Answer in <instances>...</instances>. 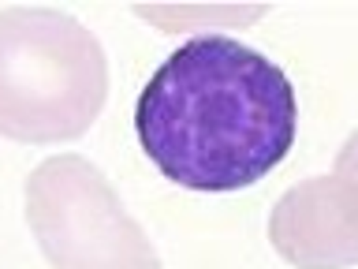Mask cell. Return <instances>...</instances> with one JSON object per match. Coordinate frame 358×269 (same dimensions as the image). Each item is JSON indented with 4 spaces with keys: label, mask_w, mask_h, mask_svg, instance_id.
<instances>
[{
    "label": "cell",
    "mask_w": 358,
    "mask_h": 269,
    "mask_svg": "<svg viewBox=\"0 0 358 269\" xmlns=\"http://www.w3.org/2000/svg\"><path fill=\"white\" fill-rule=\"evenodd\" d=\"M134 131L164 179L209 195L243 191L291 153L299 94L254 45L194 34L142 86Z\"/></svg>",
    "instance_id": "cell-1"
},
{
    "label": "cell",
    "mask_w": 358,
    "mask_h": 269,
    "mask_svg": "<svg viewBox=\"0 0 358 269\" xmlns=\"http://www.w3.org/2000/svg\"><path fill=\"white\" fill-rule=\"evenodd\" d=\"M105 101V56L83 22L49 8L0 11V134L75 139Z\"/></svg>",
    "instance_id": "cell-2"
},
{
    "label": "cell",
    "mask_w": 358,
    "mask_h": 269,
    "mask_svg": "<svg viewBox=\"0 0 358 269\" xmlns=\"http://www.w3.org/2000/svg\"><path fill=\"white\" fill-rule=\"evenodd\" d=\"M27 217L56 269H161L97 168L52 157L27 184Z\"/></svg>",
    "instance_id": "cell-3"
}]
</instances>
